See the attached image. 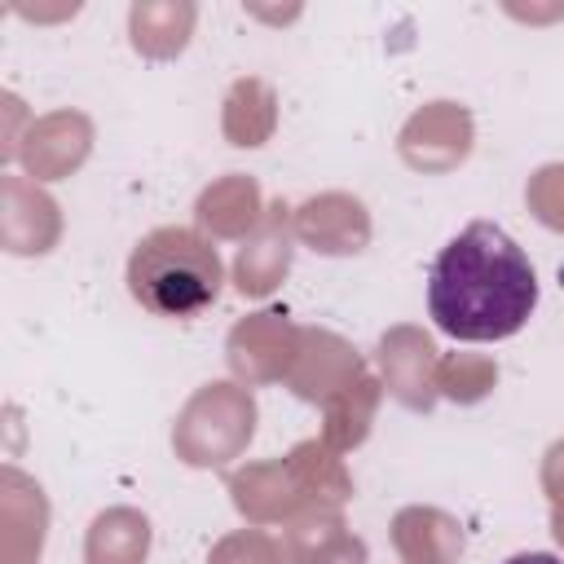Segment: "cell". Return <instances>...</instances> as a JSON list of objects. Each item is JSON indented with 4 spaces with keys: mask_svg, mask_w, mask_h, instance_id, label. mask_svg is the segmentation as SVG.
I'll return each mask as SVG.
<instances>
[{
    "mask_svg": "<svg viewBox=\"0 0 564 564\" xmlns=\"http://www.w3.org/2000/svg\"><path fill=\"white\" fill-rule=\"evenodd\" d=\"M533 308L538 273L520 242L494 220H471L432 260L427 313L449 339H507L529 322Z\"/></svg>",
    "mask_w": 564,
    "mask_h": 564,
    "instance_id": "obj_1",
    "label": "cell"
},
{
    "mask_svg": "<svg viewBox=\"0 0 564 564\" xmlns=\"http://www.w3.org/2000/svg\"><path fill=\"white\" fill-rule=\"evenodd\" d=\"M225 264L216 247L189 225L150 229L128 256V291L159 317H198L216 304Z\"/></svg>",
    "mask_w": 564,
    "mask_h": 564,
    "instance_id": "obj_2",
    "label": "cell"
},
{
    "mask_svg": "<svg viewBox=\"0 0 564 564\" xmlns=\"http://www.w3.org/2000/svg\"><path fill=\"white\" fill-rule=\"evenodd\" d=\"M502 564H564V560H555V555H546V551H520V555H511V560H502Z\"/></svg>",
    "mask_w": 564,
    "mask_h": 564,
    "instance_id": "obj_3",
    "label": "cell"
}]
</instances>
